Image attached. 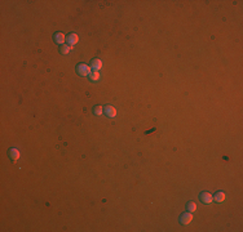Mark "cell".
I'll return each mask as SVG.
<instances>
[{
  "mask_svg": "<svg viewBox=\"0 0 243 232\" xmlns=\"http://www.w3.org/2000/svg\"><path fill=\"white\" fill-rule=\"evenodd\" d=\"M76 72L80 76H87V75L91 74V67L88 65H84V63H80V65L76 66Z\"/></svg>",
  "mask_w": 243,
  "mask_h": 232,
  "instance_id": "6da1fadb",
  "label": "cell"
},
{
  "mask_svg": "<svg viewBox=\"0 0 243 232\" xmlns=\"http://www.w3.org/2000/svg\"><path fill=\"white\" fill-rule=\"evenodd\" d=\"M225 197H226V196H225L224 192H217L213 199H215V201H217V202H223L225 200Z\"/></svg>",
  "mask_w": 243,
  "mask_h": 232,
  "instance_id": "9c48e42d",
  "label": "cell"
},
{
  "mask_svg": "<svg viewBox=\"0 0 243 232\" xmlns=\"http://www.w3.org/2000/svg\"><path fill=\"white\" fill-rule=\"evenodd\" d=\"M9 158L13 160V161H16V160L20 159V151L17 148H10L9 150Z\"/></svg>",
  "mask_w": 243,
  "mask_h": 232,
  "instance_id": "5b68a950",
  "label": "cell"
},
{
  "mask_svg": "<svg viewBox=\"0 0 243 232\" xmlns=\"http://www.w3.org/2000/svg\"><path fill=\"white\" fill-rule=\"evenodd\" d=\"M101 67H102V62H101V59H93L91 62V69H93L95 71H98V70H101Z\"/></svg>",
  "mask_w": 243,
  "mask_h": 232,
  "instance_id": "8992f818",
  "label": "cell"
},
{
  "mask_svg": "<svg viewBox=\"0 0 243 232\" xmlns=\"http://www.w3.org/2000/svg\"><path fill=\"white\" fill-rule=\"evenodd\" d=\"M199 197H201V201L203 204H211V202L213 201V196L211 195L210 192H202Z\"/></svg>",
  "mask_w": 243,
  "mask_h": 232,
  "instance_id": "7a4b0ae2",
  "label": "cell"
},
{
  "mask_svg": "<svg viewBox=\"0 0 243 232\" xmlns=\"http://www.w3.org/2000/svg\"><path fill=\"white\" fill-rule=\"evenodd\" d=\"M66 40V38L63 36L62 33H56L55 34V41L57 43V44H63V41Z\"/></svg>",
  "mask_w": 243,
  "mask_h": 232,
  "instance_id": "ba28073f",
  "label": "cell"
},
{
  "mask_svg": "<svg viewBox=\"0 0 243 232\" xmlns=\"http://www.w3.org/2000/svg\"><path fill=\"white\" fill-rule=\"evenodd\" d=\"M60 51H61V53H62V54H67V53L71 51V46H70V45H61Z\"/></svg>",
  "mask_w": 243,
  "mask_h": 232,
  "instance_id": "7c38bea8",
  "label": "cell"
},
{
  "mask_svg": "<svg viewBox=\"0 0 243 232\" xmlns=\"http://www.w3.org/2000/svg\"><path fill=\"white\" fill-rule=\"evenodd\" d=\"M66 40H67V43H69L70 45H75L78 43V40H79V38H78L76 34H70L69 36L66 38Z\"/></svg>",
  "mask_w": 243,
  "mask_h": 232,
  "instance_id": "52a82bcc",
  "label": "cell"
},
{
  "mask_svg": "<svg viewBox=\"0 0 243 232\" xmlns=\"http://www.w3.org/2000/svg\"><path fill=\"white\" fill-rule=\"evenodd\" d=\"M103 113H105V115L108 116V117H115V115H116V110L114 108L113 106L108 105V106H105V108H103Z\"/></svg>",
  "mask_w": 243,
  "mask_h": 232,
  "instance_id": "3957f363",
  "label": "cell"
},
{
  "mask_svg": "<svg viewBox=\"0 0 243 232\" xmlns=\"http://www.w3.org/2000/svg\"><path fill=\"white\" fill-rule=\"evenodd\" d=\"M89 77H91V80L92 81H97L100 79V74H98V71H93L91 75H89Z\"/></svg>",
  "mask_w": 243,
  "mask_h": 232,
  "instance_id": "4fadbf2b",
  "label": "cell"
},
{
  "mask_svg": "<svg viewBox=\"0 0 243 232\" xmlns=\"http://www.w3.org/2000/svg\"><path fill=\"white\" fill-rule=\"evenodd\" d=\"M103 112V108L101 106H95L93 107V113L96 116H101V113Z\"/></svg>",
  "mask_w": 243,
  "mask_h": 232,
  "instance_id": "8fae6325",
  "label": "cell"
},
{
  "mask_svg": "<svg viewBox=\"0 0 243 232\" xmlns=\"http://www.w3.org/2000/svg\"><path fill=\"white\" fill-rule=\"evenodd\" d=\"M191 219H193V217H191L190 212H189V213H184V214H181V217H180V223L181 224H189L191 222Z\"/></svg>",
  "mask_w": 243,
  "mask_h": 232,
  "instance_id": "277c9868",
  "label": "cell"
},
{
  "mask_svg": "<svg viewBox=\"0 0 243 232\" xmlns=\"http://www.w3.org/2000/svg\"><path fill=\"white\" fill-rule=\"evenodd\" d=\"M186 209H188L190 213H194L195 210H196V204H195L194 201H189L188 205H186Z\"/></svg>",
  "mask_w": 243,
  "mask_h": 232,
  "instance_id": "30bf717a",
  "label": "cell"
}]
</instances>
